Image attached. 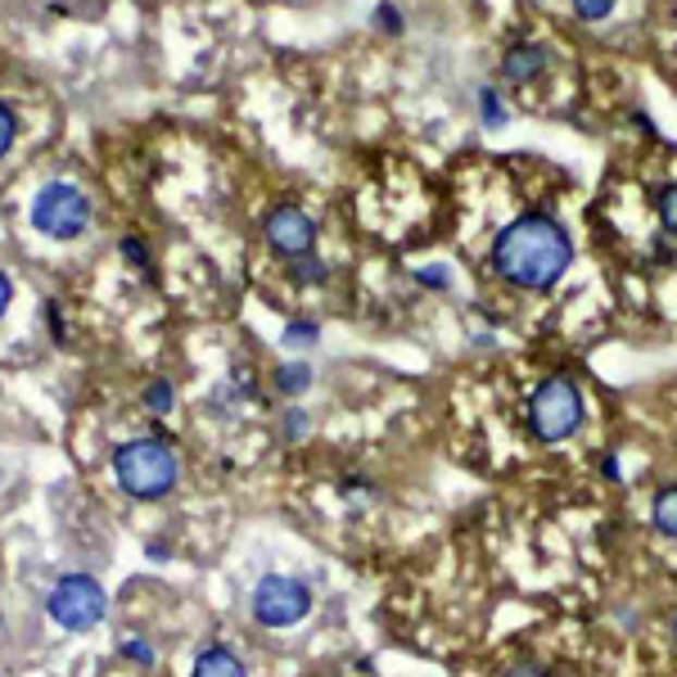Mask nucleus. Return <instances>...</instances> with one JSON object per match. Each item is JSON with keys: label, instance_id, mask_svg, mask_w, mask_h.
<instances>
[{"label": "nucleus", "instance_id": "f257e3e1", "mask_svg": "<svg viewBox=\"0 0 677 677\" xmlns=\"http://www.w3.org/2000/svg\"><path fill=\"white\" fill-rule=\"evenodd\" d=\"M574 244L569 231L546 218V212H529V218H515L497 239H492V271L502 275L515 290H551L569 271Z\"/></svg>", "mask_w": 677, "mask_h": 677}, {"label": "nucleus", "instance_id": "f03ea898", "mask_svg": "<svg viewBox=\"0 0 677 677\" xmlns=\"http://www.w3.org/2000/svg\"><path fill=\"white\" fill-rule=\"evenodd\" d=\"M113 475L132 497L153 502V497H168L176 488L181 460H176L172 443H163V439H132L113 452Z\"/></svg>", "mask_w": 677, "mask_h": 677}, {"label": "nucleus", "instance_id": "7ed1b4c3", "mask_svg": "<svg viewBox=\"0 0 677 677\" xmlns=\"http://www.w3.org/2000/svg\"><path fill=\"white\" fill-rule=\"evenodd\" d=\"M582 411H588L582 389L569 376H551L529 403V429L538 443H565L582 429Z\"/></svg>", "mask_w": 677, "mask_h": 677}, {"label": "nucleus", "instance_id": "20e7f679", "mask_svg": "<svg viewBox=\"0 0 677 677\" xmlns=\"http://www.w3.org/2000/svg\"><path fill=\"white\" fill-rule=\"evenodd\" d=\"M50 610V619L59 628H69V632H86V628H96L104 619V610H109V596L104 588L90 574H69V578H59L54 582V592L46 601Z\"/></svg>", "mask_w": 677, "mask_h": 677}, {"label": "nucleus", "instance_id": "39448f33", "mask_svg": "<svg viewBox=\"0 0 677 677\" xmlns=\"http://www.w3.org/2000/svg\"><path fill=\"white\" fill-rule=\"evenodd\" d=\"M86 222H90V204L69 181H50L33 199V226L50 239H77L86 231Z\"/></svg>", "mask_w": 677, "mask_h": 677}, {"label": "nucleus", "instance_id": "423d86ee", "mask_svg": "<svg viewBox=\"0 0 677 677\" xmlns=\"http://www.w3.org/2000/svg\"><path fill=\"white\" fill-rule=\"evenodd\" d=\"M307 610H312V592H307V582L285 578V574L258 578V588H254V619L258 624L290 628V624L307 619Z\"/></svg>", "mask_w": 677, "mask_h": 677}, {"label": "nucleus", "instance_id": "0eeeda50", "mask_svg": "<svg viewBox=\"0 0 677 677\" xmlns=\"http://www.w3.org/2000/svg\"><path fill=\"white\" fill-rule=\"evenodd\" d=\"M267 239H271L275 254L303 258L307 249H312L317 226H312V218H307V212H298V208H275L271 218H267Z\"/></svg>", "mask_w": 677, "mask_h": 677}, {"label": "nucleus", "instance_id": "6e6552de", "mask_svg": "<svg viewBox=\"0 0 677 677\" xmlns=\"http://www.w3.org/2000/svg\"><path fill=\"white\" fill-rule=\"evenodd\" d=\"M502 73L510 82H533L546 73V50L542 46H510L506 59H502Z\"/></svg>", "mask_w": 677, "mask_h": 677}, {"label": "nucleus", "instance_id": "1a4fd4ad", "mask_svg": "<svg viewBox=\"0 0 677 677\" xmlns=\"http://www.w3.org/2000/svg\"><path fill=\"white\" fill-rule=\"evenodd\" d=\"M190 677H249L239 664L235 651H226V645H208V651L195 660V673Z\"/></svg>", "mask_w": 677, "mask_h": 677}, {"label": "nucleus", "instance_id": "9d476101", "mask_svg": "<svg viewBox=\"0 0 677 677\" xmlns=\"http://www.w3.org/2000/svg\"><path fill=\"white\" fill-rule=\"evenodd\" d=\"M651 519H655V529H660L664 538L677 542V483H673V488H660V497H655V506H651Z\"/></svg>", "mask_w": 677, "mask_h": 677}, {"label": "nucleus", "instance_id": "9b49d317", "mask_svg": "<svg viewBox=\"0 0 677 677\" xmlns=\"http://www.w3.org/2000/svg\"><path fill=\"white\" fill-rule=\"evenodd\" d=\"M275 389L281 393H307L312 389V366H303V361H290L275 371Z\"/></svg>", "mask_w": 677, "mask_h": 677}, {"label": "nucleus", "instance_id": "f8f14e48", "mask_svg": "<svg viewBox=\"0 0 677 677\" xmlns=\"http://www.w3.org/2000/svg\"><path fill=\"white\" fill-rule=\"evenodd\" d=\"M479 118H483V127H506V104H502V96L492 86H483L479 90Z\"/></svg>", "mask_w": 677, "mask_h": 677}, {"label": "nucleus", "instance_id": "ddd939ff", "mask_svg": "<svg viewBox=\"0 0 677 677\" xmlns=\"http://www.w3.org/2000/svg\"><path fill=\"white\" fill-rule=\"evenodd\" d=\"M655 208H660V222H664V231H673V235H677V186H664V190L655 195Z\"/></svg>", "mask_w": 677, "mask_h": 677}, {"label": "nucleus", "instance_id": "4468645a", "mask_svg": "<svg viewBox=\"0 0 677 677\" xmlns=\"http://www.w3.org/2000/svg\"><path fill=\"white\" fill-rule=\"evenodd\" d=\"M145 403H149V411H159V416H163V411H172V403H176V389L163 384V380H159V384H149Z\"/></svg>", "mask_w": 677, "mask_h": 677}, {"label": "nucleus", "instance_id": "2eb2a0df", "mask_svg": "<svg viewBox=\"0 0 677 677\" xmlns=\"http://www.w3.org/2000/svg\"><path fill=\"white\" fill-rule=\"evenodd\" d=\"M614 10V0H574V14L582 19V23H596V19H605Z\"/></svg>", "mask_w": 677, "mask_h": 677}, {"label": "nucleus", "instance_id": "dca6fc26", "mask_svg": "<svg viewBox=\"0 0 677 677\" xmlns=\"http://www.w3.org/2000/svg\"><path fill=\"white\" fill-rule=\"evenodd\" d=\"M285 344H317V321H290Z\"/></svg>", "mask_w": 677, "mask_h": 677}, {"label": "nucleus", "instance_id": "f3484780", "mask_svg": "<svg viewBox=\"0 0 677 677\" xmlns=\"http://www.w3.org/2000/svg\"><path fill=\"white\" fill-rule=\"evenodd\" d=\"M122 655L149 668V664H153V645H149V641H140V637H127V641H122Z\"/></svg>", "mask_w": 677, "mask_h": 677}, {"label": "nucleus", "instance_id": "a211bd4d", "mask_svg": "<svg viewBox=\"0 0 677 677\" xmlns=\"http://www.w3.org/2000/svg\"><path fill=\"white\" fill-rule=\"evenodd\" d=\"M122 258L136 262V267H149V244L136 239V235H127V239H122Z\"/></svg>", "mask_w": 677, "mask_h": 677}, {"label": "nucleus", "instance_id": "6ab92c4d", "mask_svg": "<svg viewBox=\"0 0 677 677\" xmlns=\"http://www.w3.org/2000/svg\"><path fill=\"white\" fill-rule=\"evenodd\" d=\"M416 281H420L424 290H447V285H452V275H447L443 267H420V271H416Z\"/></svg>", "mask_w": 677, "mask_h": 677}, {"label": "nucleus", "instance_id": "aec40b11", "mask_svg": "<svg viewBox=\"0 0 677 677\" xmlns=\"http://www.w3.org/2000/svg\"><path fill=\"white\" fill-rule=\"evenodd\" d=\"M376 27H380V33H393L397 37V33H403V14H397L393 5H380L376 10Z\"/></svg>", "mask_w": 677, "mask_h": 677}, {"label": "nucleus", "instance_id": "412c9836", "mask_svg": "<svg viewBox=\"0 0 677 677\" xmlns=\"http://www.w3.org/2000/svg\"><path fill=\"white\" fill-rule=\"evenodd\" d=\"M294 275H298L303 285H325V275H330V271H325V262H298Z\"/></svg>", "mask_w": 677, "mask_h": 677}, {"label": "nucleus", "instance_id": "4be33fe9", "mask_svg": "<svg viewBox=\"0 0 677 677\" xmlns=\"http://www.w3.org/2000/svg\"><path fill=\"white\" fill-rule=\"evenodd\" d=\"M14 132H19V122H14V113L0 104V153H5L10 145H14Z\"/></svg>", "mask_w": 677, "mask_h": 677}, {"label": "nucleus", "instance_id": "5701e85b", "mask_svg": "<svg viewBox=\"0 0 677 677\" xmlns=\"http://www.w3.org/2000/svg\"><path fill=\"white\" fill-rule=\"evenodd\" d=\"M506 677H551V673H546L542 664H515Z\"/></svg>", "mask_w": 677, "mask_h": 677}, {"label": "nucleus", "instance_id": "b1692460", "mask_svg": "<svg viewBox=\"0 0 677 677\" xmlns=\"http://www.w3.org/2000/svg\"><path fill=\"white\" fill-rule=\"evenodd\" d=\"M601 475H605L610 483H619V479H624V470H619V456H605V460H601Z\"/></svg>", "mask_w": 677, "mask_h": 677}, {"label": "nucleus", "instance_id": "393cba45", "mask_svg": "<svg viewBox=\"0 0 677 677\" xmlns=\"http://www.w3.org/2000/svg\"><path fill=\"white\" fill-rule=\"evenodd\" d=\"M46 317H50V330H54V338H59V344H64V321H59V307H54V303L46 307Z\"/></svg>", "mask_w": 677, "mask_h": 677}, {"label": "nucleus", "instance_id": "a878e982", "mask_svg": "<svg viewBox=\"0 0 677 677\" xmlns=\"http://www.w3.org/2000/svg\"><path fill=\"white\" fill-rule=\"evenodd\" d=\"M10 294H14V290H10V275L0 271V317H5V307H10Z\"/></svg>", "mask_w": 677, "mask_h": 677}, {"label": "nucleus", "instance_id": "bb28decb", "mask_svg": "<svg viewBox=\"0 0 677 677\" xmlns=\"http://www.w3.org/2000/svg\"><path fill=\"white\" fill-rule=\"evenodd\" d=\"M673 641H677V619H673Z\"/></svg>", "mask_w": 677, "mask_h": 677}]
</instances>
